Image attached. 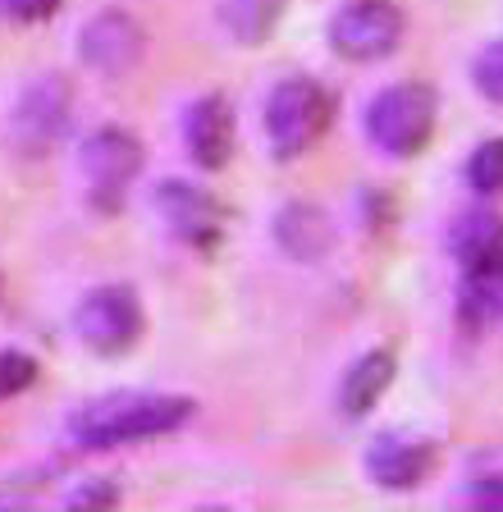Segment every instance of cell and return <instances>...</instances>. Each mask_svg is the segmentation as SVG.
Masks as SVG:
<instances>
[{
  "mask_svg": "<svg viewBox=\"0 0 503 512\" xmlns=\"http://www.w3.org/2000/svg\"><path fill=\"white\" fill-rule=\"evenodd\" d=\"M435 467V444L412 430H389L366 448V476L385 490H412Z\"/></svg>",
  "mask_w": 503,
  "mask_h": 512,
  "instance_id": "obj_10",
  "label": "cell"
},
{
  "mask_svg": "<svg viewBox=\"0 0 503 512\" xmlns=\"http://www.w3.org/2000/svg\"><path fill=\"white\" fill-rule=\"evenodd\" d=\"M183 138H188V151L202 170H225L229 156H234V110L220 92L193 101L188 110V124H183Z\"/></svg>",
  "mask_w": 503,
  "mask_h": 512,
  "instance_id": "obj_12",
  "label": "cell"
},
{
  "mask_svg": "<svg viewBox=\"0 0 503 512\" xmlns=\"http://www.w3.org/2000/svg\"><path fill=\"white\" fill-rule=\"evenodd\" d=\"M471 494L485 508H503V458H490V467L471 476Z\"/></svg>",
  "mask_w": 503,
  "mask_h": 512,
  "instance_id": "obj_19",
  "label": "cell"
},
{
  "mask_svg": "<svg viewBox=\"0 0 503 512\" xmlns=\"http://www.w3.org/2000/svg\"><path fill=\"white\" fill-rule=\"evenodd\" d=\"M74 330L101 357H124L133 343L142 339V307L138 293L124 284H101L92 288L74 311Z\"/></svg>",
  "mask_w": 503,
  "mask_h": 512,
  "instance_id": "obj_4",
  "label": "cell"
},
{
  "mask_svg": "<svg viewBox=\"0 0 503 512\" xmlns=\"http://www.w3.org/2000/svg\"><path fill=\"white\" fill-rule=\"evenodd\" d=\"M330 119H334L330 92L321 83H311V78H284L266 96V138L279 160L307 156L325 138Z\"/></svg>",
  "mask_w": 503,
  "mask_h": 512,
  "instance_id": "obj_3",
  "label": "cell"
},
{
  "mask_svg": "<svg viewBox=\"0 0 503 512\" xmlns=\"http://www.w3.org/2000/svg\"><path fill=\"white\" fill-rule=\"evenodd\" d=\"M193 398L183 394H106L83 403L69 416V435L78 448H119V444H138V439H156L179 430L193 416Z\"/></svg>",
  "mask_w": 503,
  "mask_h": 512,
  "instance_id": "obj_1",
  "label": "cell"
},
{
  "mask_svg": "<svg viewBox=\"0 0 503 512\" xmlns=\"http://www.w3.org/2000/svg\"><path fill=\"white\" fill-rule=\"evenodd\" d=\"M60 0H0V14L10 23H46L55 19Z\"/></svg>",
  "mask_w": 503,
  "mask_h": 512,
  "instance_id": "obj_20",
  "label": "cell"
},
{
  "mask_svg": "<svg viewBox=\"0 0 503 512\" xmlns=\"http://www.w3.org/2000/svg\"><path fill=\"white\" fill-rule=\"evenodd\" d=\"M449 247L467 279H499L503 275V215H494V211L458 215Z\"/></svg>",
  "mask_w": 503,
  "mask_h": 512,
  "instance_id": "obj_11",
  "label": "cell"
},
{
  "mask_svg": "<svg viewBox=\"0 0 503 512\" xmlns=\"http://www.w3.org/2000/svg\"><path fill=\"white\" fill-rule=\"evenodd\" d=\"M275 238H279V247H284L293 261H321V256L330 252V243H334V229H330V220H325V211L293 202V206L279 211Z\"/></svg>",
  "mask_w": 503,
  "mask_h": 512,
  "instance_id": "obj_14",
  "label": "cell"
},
{
  "mask_svg": "<svg viewBox=\"0 0 503 512\" xmlns=\"http://www.w3.org/2000/svg\"><path fill=\"white\" fill-rule=\"evenodd\" d=\"M33 380H37V362L28 352H14V348L0 352V398H14L23 389H33Z\"/></svg>",
  "mask_w": 503,
  "mask_h": 512,
  "instance_id": "obj_18",
  "label": "cell"
},
{
  "mask_svg": "<svg viewBox=\"0 0 503 512\" xmlns=\"http://www.w3.org/2000/svg\"><path fill=\"white\" fill-rule=\"evenodd\" d=\"M471 83H476V92H481L485 101L503 106V42H490L471 60Z\"/></svg>",
  "mask_w": 503,
  "mask_h": 512,
  "instance_id": "obj_17",
  "label": "cell"
},
{
  "mask_svg": "<svg viewBox=\"0 0 503 512\" xmlns=\"http://www.w3.org/2000/svg\"><path fill=\"white\" fill-rule=\"evenodd\" d=\"M467 183L481 192V197H503V138H490L471 151Z\"/></svg>",
  "mask_w": 503,
  "mask_h": 512,
  "instance_id": "obj_16",
  "label": "cell"
},
{
  "mask_svg": "<svg viewBox=\"0 0 503 512\" xmlns=\"http://www.w3.org/2000/svg\"><path fill=\"white\" fill-rule=\"evenodd\" d=\"M389 384H394V352H385V348L362 352L339 380V412L353 416V421L366 416L380 398H385Z\"/></svg>",
  "mask_w": 503,
  "mask_h": 512,
  "instance_id": "obj_13",
  "label": "cell"
},
{
  "mask_svg": "<svg viewBox=\"0 0 503 512\" xmlns=\"http://www.w3.org/2000/svg\"><path fill=\"white\" fill-rule=\"evenodd\" d=\"M142 170V142L133 138L129 128H97L83 147V174L92 183V197L101 206H115L119 192L129 188Z\"/></svg>",
  "mask_w": 503,
  "mask_h": 512,
  "instance_id": "obj_7",
  "label": "cell"
},
{
  "mask_svg": "<svg viewBox=\"0 0 503 512\" xmlns=\"http://www.w3.org/2000/svg\"><path fill=\"white\" fill-rule=\"evenodd\" d=\"M439 119V96L426 83H394L366 106V133L380 151L412 160L430 147Z\"/></svg>",
  "mask_w": 503,
  "mask_h": 512,
  "instance_id": "obj_2",
  "label": "cell"
},
{
  "mask_svg": "<svg viewBox=\"0 0 503 512\" xmlns=\"http://www.w3.org/2000/svg\"><path fill=\"white\" fill-rule=\"evenodd\" d=\"M69 119H74V101H69L65 78H42L14 106V142L28 156H42L69 133Z\"/></svg>",
  "mask_w": 503,
  "mask_h": 512,
  "instance_id": "obj_8",
  "label": "cell"
},
{
  "mask_svg": "<svg viewBox=\"0 0 503 512\" xmlns=\"http://www.w3.org/2000/svg\"><path fill=\"white\" fill-rule=\"evenodd\" d=\"M494 307L503 311V275H499V284H494Z\"/></svg>",
  "mask_w": 503,
  "mask_h": 512,
  "instance_id": "obj_22",
  "label": "cell"
},
{
  "mask_svg": "<svg viewBox=\"0 0 503 512\" xmlns=\"http://www.w3.org/2000/svg\"><path fill=\"white\" fill-rule=\"evenodd\" d=\"M115 499H119V490L110 485V480H92V485H83L69 503H74V508H110Z\"/></svg>",
  "mask_w": 503,
  "mask_h": 512,
  "instance_id": "obj_21",
  "label": "cell"
},
{
  "mask_svg": "<svg viewBox=\"0 0 503 512\" xmlns=\"http://www.w3.org/2000/svg\"><path fill=\"white\" fill-rule=\"evenodd\" d=\"M142 51H147V32H142L138 19H129V14H97V19L83 28V37H78V55H83L87 69H97V74L106 78H119L129 74L133 64L142 60Z\"/></svg>",
  "mask_w": 503,
  "mask_h": 512,
  "instance_id": "obj_9",
  "label": "cell"
},
{
  "mask_svg": "<svg viewBox=\"0 0 503 512\" xmlns=\"http://www.w3.org/2000/svg\"><path fill=\"white\" fill-rule=\"evenodd\" d=\"M398 42H403V10L389 0H357L330 19V46L343 60H385L398 51Z\"/></svg>",
  "mask_w": 503,
  "mask_h": 512,
  "instance_id": "obj_5",
  "label": "cell"
},
{
  "mask_svg": "<svg viewBox=\"0 0 503 512\" xmlns=\"http://www.w3.org/2000/svg\"><path fill=\"white\" fill-rule=\"evenodd\" d=\"M279 14H284V0H225V10H220V19H225L229 37L243 46H261L275 32Z\"/></svg>",
  "mask_w": 503,
  "mask_h": 512,
  "instance_id": "obj_15",
  "label": "cell"
},
{
  "mask_svg": "<svg viewBox=\"0 0 503 512\" xmlns=\"http://www.w3.org/2000/svg\"><path fill=\"white\" fill-rule=\"evenodd\" d=\"M156 211L165 215L170 234L179 243L197 247V252H211L220 243V234H225V206L215 202L206 188H193L183 179H170L156 188Z\"/></svg>",
  "mask_w": 503,
  "mask_h": 512,
  "instance_id": "obj_6",
  "label": "cell"
}]
</instances>
